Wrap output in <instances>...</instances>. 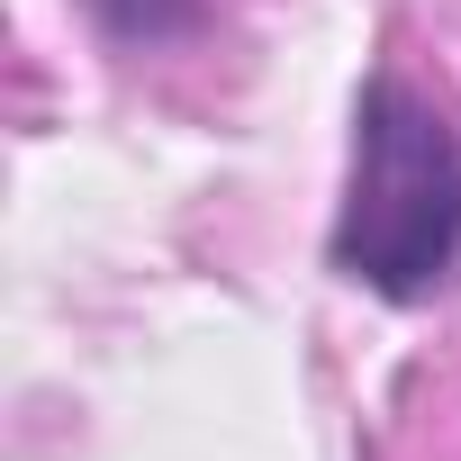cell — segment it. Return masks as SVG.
Here are the masks:
<instances>
[{
    "label": "cell",
    "mask_w": 461,
    "mask_h": 461,
    "mask_svg": "<svg viewBox=\"0 0 461 461\" xmlns=\"http://www.w3.org/2000/svg\"><path fill=\"white\" fill-rule=\"evenodd\" d=\"M91 19L118 46H163V37H190L199 28V0H91Z\"/></svg>",
    "instance_id": "7a4b0ae2"
},
{
    "label": "cell",
    "mask_w": 461,
    "mask_h": 461,
    "mask_svg": "<svg viewBox=\"0 0 461 461\" xmlns=\"http://www.w3.org/2000/svg\"><path fill=\"white\" fill-rule=\"evenodd\" d=\"M326 263L389 308H425L461 272V118L398 73H371L353 100V172Z\"/></svg>",
    "instance_id": "6da1fadb"
}]
</instances>
